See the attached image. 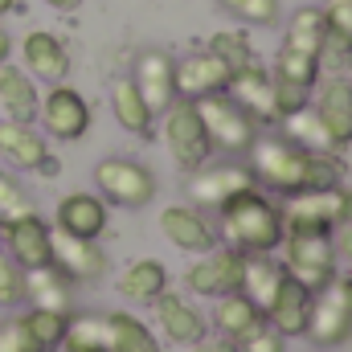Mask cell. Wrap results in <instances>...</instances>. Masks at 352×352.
I'll list each match as a JSON object with an SVG mask.
<instances>
[{"mask_svg":"<svg viewBox=\"0 0 352 352\" xmlns=\"http://www.w3.org/2000/svg\"><path fill=\"white\" fill-rule=\"evenodd\" d=\"M258 184L278 197L316 192V188H340L344 184V160L340 152H307L291 144L287 135H258L250 144V164Z\"/></svg>","mask_w":352,"mask_h":352,"instance_id":"obj_1","label":"cell"},{"mask_svg":"<svg viewBox=\"0 0 352 352\" xmlns=\"http://www.w3.org/2000/svg\"><path fill=\"white\" fill-rule=\"evenodd\" d=\"M217 242L238 254H274L283 242V209L254 188H242L217 209Z\"/></svg>","mask_w":352,"mask_h":352,"instance_id":"obj_2","label":"cell"},{"mask_svg":"<svg viewBox=\"0 0 352 352\" xmlns=\"http://www.w3.org/2000/svg\"><path fill=\"white\" fill-rule=\"evenodd\" d=\"M197 115L209 131V144L221 152H250V144L258 140V119L230 90L197 98Z\"/></svg>","mask_w":352,"mask_h":352,"instance_id":"obj_3","label":"cell"},{"mask_svg":"<svg viewBox=\"0 0 352 352\" xmlns=\"http://www.w3.org/2000/svg\"><path fill=\"white\" fill-rule=\"evenodd\" d=\"M283 270L299 278L307 291H320L336 278V246L332 234H307V230H283Z\"/></svg>","mask_w":352,"mask_h":352,"instance_id":"obj_4","label":"cell"},{"mask_svg":"<svg viewBox=\"0 0 352 352\" xmlns=\"http://www.w3.org/2000/svg\"><path fill=\"white\" fill-rule=\"evenodd\" d=\"M164 144L173 152L176 168H184V173H197L201 164H209L213 144H209V131H205V123L197 115V102L176 98L164 111Z\"/></svg>","mask_w":352,"mask_h":352,"instance_id":"obj_5","label":"cell"},{"mask_svg":"<svg viewBox=\"0 0 352 352\" xmlns=\"http://www.w3.org/2000/svg\"><path fill=\"white\" fill-rule=\"evenodd\" d=\"M94 184H98L102 201H111L119 209H144L156 197V176H152V168H144L135 160H123V156L98 160Z\"/></svg>","mask_w":352,"mask_h":352,"instance_id":"obj_6","label":"cell"},{"mask_svg":"<svg viewBox=\"0 0 352 352\" xmlns=\"http://www.w3.org/2000/svg\"><path fill=\"white\" fill-rule=\"evenodd\" d=\"M307 336L320 344V349H332V344H344L352 336V299L344 278H332L324 283L320 291H311V320H307Z\"/></svg>","mask_w":352,"mask_h":352,"instance_id":"obj_7","label":"cell"},{"mask_svg":"<svg viewBox=\"0 0 352 352\" xmlns=\"http://www.w3.org/2000/svg\"><path fill=\"white\" fill-rule=\"evenodd\" d=\"M0 156L21 168V173H45L58 176V160L50 156V144L45 135L33 127V123H16V119H0Z\"/></svg>","mask_w":352,"mask_h":352,"instance_id":"obj_8","label":"cell"},{"mask_svg":"<svg viewBox=\"0 0 352 352\" xmlns=\"http://www.w3.org/2000/svg\"><path fill=\"white\" fill-rule=\"evenodd\" d=\"M184 283H188L192 295H205V299L234 295V291H242V254L230 250V246H221V250L213 246L188 266Z\"/></svg>","mask_w":352,"mask_h":352,"instance_id":"obj_9","label":"cell"},{"mask_svg":"<svg viewBox=\"0 0 352 352\" xmlns=\"http://www.w3.org/2000/svg\"><path fill=\"white\" fill-rule=\"evenodd\" d=\"M37 119L45 123V131H50L54 140L70 144V140H82L90 131V102L74 87H54L41 98Z\"/></svg>","mask_w":352,"mask_h":352,"instance_id":"obj_10","label":"cell"},{"mask_svg":"<svg viewBox=\"0 0 352 352\" xmlns=\"http://www.w3.org/2000/svg\"><path fill=\"white\" fill-rule=\"evenodd\" d=\"M258 180L246 164H201L188 180V197L197 209H221L230 197H238L242 188H254Z\"/></svg>","mask_w":352,"mask_h":352,"instance_id":"obj_11","label":"cell"},{"mask_svg":"<svg viewBox=\"0 0 352 352\" xmlns=\"http://www.w3.org/2000/svg\"><path fill=\"white\" fill-rule=\"evenodd\" d=\"M50 238H54V226H45L41 213H25V217L0 226V242H4L8 258L21 270H33V266L50 263Z\"/></svg>","mask_w":352,"mask_h":352,"instance_id":"obj_12","label":"cell"},{"mask_svg":"<svg viewBox=\"0 0 352 352\" xmlns=\"http://www.w3.org/2000/svg\"><path fill=\"white\" fill-rule=\"evenodd\" d=\"M173 78H176V98H188V102H197V98H205V94H221V90H230V78H234V70L217 58V54H188V58H180L173 66Z\"/></svg>","mask_w":352,"mask_h":352,"instance_id":"obj_13","label":"cell"},{"mask_svg":"<svg viewBox=\"0 0 352 352\" xmlns=\"http://www.w3.org/2000/svg\"><path fill=\"white\" fill-rule=\"evenodd\" d=\"M50 263L70 283H98L107 274V254L98 250V242L62 234V230H54V238H50Z\"/></svg>","mask_w":352,"mask_h":352,"instance_id":"obj_14","label":"cell"},{"mask_svg":"<svg viewBox=\"0 0 352 352\" xmlns=\"http://www.w3.org/2000/svg\"><path fill=\"white\" fill-rule=\"evenodd\" d=\"M340 188H316V192H295L283 205V230H307V234H332V221L340 213Z\"/></svg>","mask_w":352,"mask_h":352,"instance_id":"obj_15","label":"cell"},{"mask_svg":"<svg viewBox=\"0 0 352 352\" xmlns=\"http://www.w3.org/2000/svg\"><path fill=\"white\" fill-rule=\"evenodd\" d=\"M160 230H164V238L173 242L176 250H184V254H205V250L217 246V230L209 226V217L197 205H168L160 213Z\"/></svg>","mask_w":352,"mask_h":352,"instance_id":"obj_16","label":"cell"},{"mask_svg":"<svg viewBox=\"0 0 352 352\" xmlns=\"http://www.w3.org/2000/svg\"><path fill=\"white\" fill-rule=\"evenodd\" d=\"M173 58L164 54V50H148V54H140V62H135V90L144 94V102H148V111L152 115H164L168 107L176 102V78H173Z\"/></svg>","mask_w":352,"mask_h":352,"instance_id":"obj_17","label":"cell"},{"mask_svg":"<svg viewBox=\"0 0 352 352\" xmlns=\"http://www.w3.org/2000/svg\"><path fill=\"white\" fill-rule=\"evenodd\" d=\"M21 58H25V74L33 82H62L70 74V50L62 45V37H54L45 29H33L21 41Z\"/></svg>","mask_w":352,"mask_h":352,"instance_id":"obj_18","label":"cell"},{"mask_svg":"<svg viewBox=\"0 0 352 352\" xmlns=\"http://www.w3.org/2000/svg\"><path fill=\"white\" fill-rule=\"evenodd\" d=\"M307 320H311V291L299 283V278H283V287H278V295L270 299V307H266V324L283 336V340H291V336H307Z\"/></svg>","mask_w":352,"mask_h":352,"instance_id":"obj_19","label":"cell"},{"mask_svg":"<svg viewBox=\"0 0 352 352\" xmlns=\"http://www.w3.org/2000/svg\"><path fill=\"white\" fill-rule=\"evenodd\" d=\"M54 230L98 242L107 234V201L94 197V192H70V197H62L58 213H54Z\"/></svg>","mask_w":352,"mask_h":352,"instance_id":"obj_20","label":"cell"},{"mask_svg":"<svg viewBox=\"0 0 352 352\" xmlns=\"http://www.w3.org/2000/svg\"><path fill=\"white\" fill-rule=\"evenodd\" d=\"M316 115H320V123L328 127V135H332V144L336 148H349L352 144V82L349 78H328L324 87H320V98H316V107H311Z\"/></svg>","mask_w":352,"mask_h":352,"instance_id":"obj_21","label":"cell"},{"mask_svg":"<svg viewBox=\"0 0 352 352\" xmlns=\"http://www.w3.org/2000/svg\"><path fill=\"white\" fill-rule=\"evenodd\" d=\"M156 303V324H160V332L176 340V344H197V340H205V332H209V324H205V316L184 299V295H173V291H164L160 299H152Z\"/></svg>","mask_w":352,"mask_h":352,"instance_id":"obj_22","label":"cell"},{"mask_svg":"<svg viewBox=\"0 0 352 352\" xmlns=\"http://www.w3.org/2000/svg\"><path fill=\"white\" fill-rule=\"evenodd\" d=\"M25 299L33 307H45V311H74V283L58 270L54 263L33 266L25 270Z\"/></svg>","mask_w":352,"mask_h":352,"instance_id":"obj_23","label":"cell"},{"mask_svg":"<svg viewBox=\"0 0 352 352\" xmlns=\"http://www.w3.org/2000/svg\"><path fill=\"white\" fill-rule=\"evenodd\" d=\"M283 278H287V270L274 254H242V295L254 307H263V316L270 307V299L278 295Z\"/></svg>","mask_w":352,"mask_h":352,"instance_id":"obj_24","label":"cell"},{"mask_svg":"<svg viewBox=\"0 0 352 352\" xmlns=\"http://www.w3.org/2000/svg\"><path fill=\"white\" fill-rule=\"evenodd\" d=\"M102 352H164L152 328L127 311L102 316Z\"/></svg>","mask_w":352,"mask_h":352,"instance_id":"obj_25","label":"cell"},{"mask_svg":"<svg viewBox=\"0 0 352 352\" xmlns=\"http://www.w3.org/2000/svg\"><path fill=\"white\" fill-rule=\"evenodd\" d=\"M230 94L258 119V123H274L278 115H274V87H270V74H266L263 66H242L234 78H230Z\"/></svg>","mask_w":352,"mask_h":352,"instance_id":"obj_26","label":"cell"},{"mask_svg":"<svg viewBox=\"0 0 352 352\" xmlns=\"http://www.w3.org/2000/svg\"><path fill=\"white\" fill-rule=\"evenodd\" d=\"M0 107H4V115L16 119V123H33V119H37V107H41L37 82H33L25 70L8 66V62L0 66Z\"/></svg>","mask_w":352,"mask_h":352,"instance_id":"obj_27","label":"cell"},{"mask_svg":"<svg viewBox=\"0 0 352 352\" xmlns=\"http://www.w3.org/2000/svg\"><path fill=\"white\" fill-rule=\"evenodd\" d=\"M213 324H217V332L226 336V340H246L254 328H263L266 324V316H263V307H254L242 291H234V295H221L217 299V311H213Z\"/></svg>","mask_w":352,"mask_h":352,"instance_id":"obj_28","label":"cell"},{"mask_svg":"<svg viewBox=\"0 0 352 352\" xmlns=\"http://www.w3.org/2000/svg\"><path fill=\"white\" fill-rule=\"evenodd\" d=\"M168 291V266L160 258H135L119 274V295L131 303H152Z\"/></svg>","mask_w":352,"mask_h":352,"instance_id":"obj_29","label":"cell"},{"mask_svg":"<svg viewBox=\"0 0 352 352\" xmlns=\"http://www.w3.org/2000/svg\"><path fill=\"white\" fill-rule=\"evenodd\" d=\"M111 111H115V119H119V127L123 131H131V135H152V111H148V102H144V94L135 90L131 78H123V82H115L111 90Z\"/></svg>","mask_w":352,"mask_h":352,"instance_id":"obj_30","label":"cell"},{"mask_svg":"<svg viewBox=\"0 0 352 352\" xmlns=\"http://www.w3.org/2000/svg\"><path fill=\"white\" fill-rule=\"evenodd\" d=\"M278 123H283V135H287L291 144L307 148V152H340V148L332 144L328 127L320 123V115H316L311 107H303V111H295V115H287V119H278Z\"/></svg>","mask_w":352,"mask_h":352,"instance_id":"obj_31","label":"cell"},{"mask_svg":"<svg viewBox=\"0 0 352 352\" xmlns=\"http://www.w3.org/2000/svg\"><path fill=\"white\" fill-rule=\"evenodd\" d=\"M21 324H25L29 340L37 344V352H58L62 340H66L70 316H66V311H45V307H29V311L21 316Z\"/></svg>","mask_w":352,"mask_h":352,"instance_id":"obj_32","label":"cell"},{"mask_svg":"<svg viewBox=\"0 0 352 352\" xmlns=\"http://www.w3.org/2000/svg\"><path fill=\"white\" fill-rule=\"evenodd\" d=\"M324 33H328L324 8H311V4H303V8H295V12H291V21H287V45H295V50H307V54H316V58H320Z\"/></svg>","mask_w":352,"mask_h":352,"instance_id":"obj_33","label":"cell"},{"mask_svg":"<svg viewBox=\"0 0 352 352\" xmlns=\"http://www.w3.org/2000/svg\"><path fill=\"white\" fill-rule=\"evenodd\" d=\"M320 58L316 54H307V50H295V45H287L283 41V50L274 54V78H287V82H299V87L316 90L320 82Z\"/></svg>","mask_w":352,"mask_h":352,"instance_id":"obj_34","label":"cell"},{"mask_svg":"<svg viewBox=\"0 0 352 352\" xmlns=\"http://www.w3.org/2000/svg\"><path fill=\"white\" fill-rule=\"evenodd\" d=\"M209 54H217L234 74L242 70V66H250L254 62V50H250V37L242 33V29H217L213 37H209Z\"/></svg>","mask_w":352,"mask_h":352,"instance_id":"obj_35","label":"cell"},{"mask_svg":"<svg viewBox=\"0 0 352 352\" xmlns=\"http://www.w3.org/2000/svg\"><path fill=\"white\" fill-rule=\"evenodd\" d=\"M25 213H37V209H33V197L25 192V184L12 173H0V226H4V221H16V217H25Z\"/></svg>","mask_w":352,"mask_h":352,"instance_id":"obj_36","label":"cell"},{"mask_svg":"<svg viewBox=\"0 0 352 352\" xmlns=\"http://www.w3.org/2000/svg\"><path fill=\"white\" fill-rule=\"evenodd\" d=\"M270 87H274V115H278V119H287V115L303 111V107H307V98H311V90H307V87L287 82V78H274V74H270Z\"/></svg>","mask_w":352,"mask_h":352,"instance_id":"obj_37","label":"cell"},{"mask_svg":"<svg viewBox=\"0 0 352 352\" xmlns=\"http://www.w3.org/2000/svg\"><path fill=\"white\" fill-rule=\"evenodd\" d=\"M25 299V270L8 258V250H0V307H12Z\"/></svg>","mask_w":352,"mask_h":352,"instance_id":"obj_38","label":"cell"},{"mask_svg":"<svg viewBox=\"0 0 352 352\" xmlns=\"http://www.w3.org/2000/svg\"><path fill=\"white\" fill-rule=\"evenodd\" d=\"M320 66H332L336 74L352 66V41L340 33V29H328L324 33V45H320Z\"/></svg>","mask_w":352,"mask_h":352,"instance_id":"obj_39","label":"cell"},{"mask_svg":"<svg viewBox=\"0 0 352 352\" xmlns=\"http://www.w3.org/2000/svg\"><path fill=\"white\" fill-rule=\"evenodd\" d=\"M221 4L250 25H274L278 21V0H221Z\"/></svg>","mask_w":352,"mask_h":352,"instance_id":"obj_40","label":"cell"},{"mask_svg":"<svg viewBox=\"0 0 352 352\" xmlns=\"http://www.w3.org/2000/svg\"><path fill=\"white\" fill-rule=\"evenodd\" d=\"M332 246L340 258L352 263V188H344V197H340V213L332 221Z\"/></svg>","mask_w":352,"mask_h":352,"instance_id":"obj_41","label":"cell"},{"mask_svg":"<svg viewBox=\"0 0 352 352\" xmlns=\"http://www.w3.org/2000/svg\"><path fill=\"white\" fill-rule=\"evenodd\" d=\"M0 352H37V344L29 340L25 324H21V316L0 324Z\"/></svg>","mask_w":352,"mask_h":352,"instance_id":"obj_42","label":"cell"},{"mask_svg":"<svg viewBox=\"0 0 352 352\" xmlns=\"http://www.w3.org/2000/svg\"><path fill=\"white\" fill-rule=\"evenodd\" d=\"M238 352H287V349H283V336H278L270 324H263V328H254L246 340H238Z\"/></svg>","mask_w":352,"mask_h":352,"instance_id":"obj_43","label":"cell"},{"mask_svg":"<svg viewBox=\"0 0 352 352\" xmlns=\"http://www.w3.org/2000/svg\"><path fill=\"white\" fill-rule=\"evenodd\" d=\"M324 21H328V29H340L344 37H352V0H328Z\"/></svg>","mask_w":352,"mask_h":352,"instance_id":"obj_44","label":"cell"},{"mask_svg":"<svg viewBox=\"0 0 352 352\" xmlns=\"http://www.w3.org/2000/svg\"><path fill=\"white\" fill-rule=\"evenodd\" d=\"M188 352H238V344L234 340H197V344H188Z\"/></svg>","mask_w":352,"mask_h":352,"instance_id":"obj_45","label":"cell"},{"mask_svg":"<svg viewBox=\"0 0 352 352\" xmlns=\"http://www.w3.org/2000/svg\"><path fill=\"white\" fill-rule=\"evenodd\" d=\"M8 58H12V37H8V29L0 25V66H4Z\"/></svg>","mask_w":352,"mask_h":352,"instance_id":"obj_46","label":"cell"},{"mask_svg":"<svg viewBox=\"0 0 352 352\" xmlns=\"http://www.w3.org/2000/svg\"><path fill=\"white\" fill-rule=\"evenodd\" d=\"M45 4H54V8H74V4H82V0H45Z\"/></svg>","mask_w":352,"mask_h":352,"instance_id":"obj_47","label":"cell"},{"mask_svg":"<svg viewBox=\"0 0 352 352\" xmlns=\"http://www.w3.org/2000/svg\"><path fill=\"white\" fill-rule=\"evenodd\" d=\"M58 352H102V349H74V344H62Z\"/></svg>","mask_w":352,"mask_h":352,"instance_id":"obj_48","label":"cell"},{"mask_svg":"<svg viewBox=\"0 0 352 352\" xmlns=\"http://www.w3.org/2000/svg\"><path fill=\"white\" fill-rule=\"evenodd\" d=\"M8 8H16V0H0V16H4Z\"/></svg>","mask_w":352,"mask_h":352,"instance_id":"obj_49","label":"cell"},{"mask_svg":"<svg viewBox=\"0 0 352 352\" xmlns=\"http://www.w3.org/2000/svg\"><path fill=\"white\" fill-rule=\"evenodd\" d=\"M344 287H349V299H352V270L344 274Z\"/></svg>","mask_w":352,"mask_h":352,"instance_id":"obj_50","label":"cell"},{"mask_svg":"<svg viewBox=\"0 0 352 352\" xmlns=\"http://www.w3.org/2000/svg\"><path fill=\"white\" fill-rule=\"evenodd\" d=\"M349 41H352V37H349Z\"/></svg>","mask_w":352,"mask_h":352,"instance_id":"obj_51","label":"cell"}]
</instances>
